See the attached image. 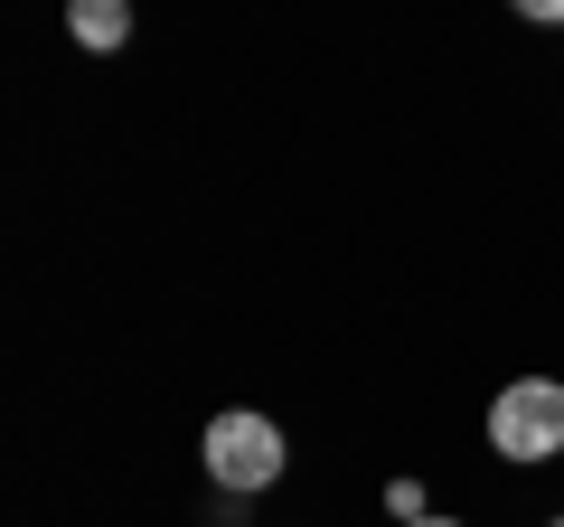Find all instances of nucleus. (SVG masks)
Masks as SVG:
<instances>
[{
    "mask_svg": "<svg viewBox=\"0 0 564 527\" xmlns=\"http://www.w3.org/2000/svg\"><path fill=\"white\" fill-rule=\"evenodd\" d=\"M489 443L508 452V462H555L564 452V377H518L489 406Z\"/></svg>",
    "mask_w": 564,
    "mask_h": 527,
    "instance_id": "2",
    "label": "nucleus"
},
{
    "mask_svg": "<svg viewBox=\"0 0 564 527\" xmlns=\"http://www.w3.org/2000/svg\"><path fill=\"white\" fill-rule=\"evenodd\" d=\"M404 527H462V518H404Z\"/></svg>",
    "mask_w": 564,
    "mask_h": 527,
    "instance_id": "5",
    "label": "nucleus"
},
{
    "mask_svg": "<svg viewBox=\"0 0 564 527\" xmlns=\"http://www.w3.org/2000/svg\"><path fill=\"white\" fill-rule=\"evenodd\" d=\"M555 527H564V518H555Z\"/></svg>",
    "mask_w": 564,
    "mask_h": 527,
    "instance_id": "6",
    "label": "nucleus"
},
{
    "mask_svg": "<svg viewBox=\"0 0 564 527\" xmlns=\"http://www.w3.org/2000/svg\"><path fill=\"white\" fill-rule=\"evenodd\" d=\"M66 29H76V47H122L132 39V0H66Z\"/></svg>",
    "mask_w": 564,
    "mask_h": 527,
    "instance_id": "3",
    "label": "nucleus"
},
{
    "mask_svg": "<svg viewBox=\"0 0 564 527\" xmlns=\"http://www.w3.org/2000/svg\"><path fill=\"white\" fill-rule=\"evenodd\" d=\"M207 481L217 490H236V499H254V490H273L282 481V462H292V443H282V424L273 415H254V406H226V415H207Z\"/></svg>",
    "mask_w": 564,
    "mask_h": 527,
    "instance_id": "1",
    "label": "nucleus"
},
{
    "mask_svg": "<svg viewBox=\"0 0 564 527\" xmlns=\"http://www.w3.org/2000/svg\"><path fill=\"white\" fill-rule=\"evenodd\" d=\"M518 20H545V29H564V0H518Z\"/></svg>",
    "mask_w": 564,
    "mask_h": 527,
    "instance_id": "4",
    "label": "nucleus"
}]
</instances>
